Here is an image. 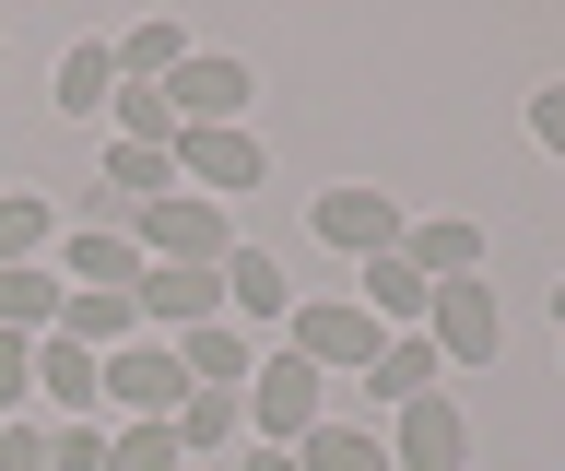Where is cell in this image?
<instances>
[{"instance_id":"6da1fadb","label":"cell","mask_w":565,"mask_h":471,"mask_svg":"<svg viewBox=\"0 0 565 471\" xmlns=\"http://www.w3.org/2000/svg\"><path fill=\"white\" fill-rule=\"evenodd\" d=\"M130 248L177 259V271H224V259H236V224H224V201H201V189H166V201L130 213Z\"/></svg>"},{"instance_id":"7a4b0ae2","label":"cell","mask_w":565,"mask_h":471,"mask_svg":"<svg viewBox=\"0 0 565 471\" xmlns=\"http://www.w3.org/2000/svg\"><path fill=\"white\" fill-rule=\"evenodd\" d=\"M377 342L388 330L353 307V295H295V319H282V354H307L318 377H365L377 365Z\"/></svg>"},{"instance_id":"3957f363","label":"cell","mask_w":565,"mask_h":471,"mask_svg":"<svg viewBox=\"0 0 565 471\" xmlns=\"http://www.w3.org/2000/svg\"><path fill=\"white\" fill-rule=\"evenodd\" d=\"M247 60H224V47H189L166 72V107H177V130H247Z\"/></svg>"},{"instance_id":"277c9868","label":"cell","mask_w":565,"mask_h":471,"mask_svg":"<svg viewBox=\"0 0 565 471\" xmlns=\"http://www.w3.org/2000/svg\"><path fill=\"white\" fill-rule=\"evenodd\" d=\"M95 377H106V400H118L130 425H177V400H189V365H177V342H118Z\"/></svg>"},{"instance_id":"5b68a950","label":"cell","mask_w":565,"mask_h":471,"mask_svg":"<svg viewBox=\"0 0 565 471\" xmlns=\"http://www.w3.org/2000/svg\"><path fill=\"white\" fill-rule=\"evenodd\" d=\"M247 425H259V448H295L318 425V365L307 354H259L247 365Z\"/></svg>"},{"instance_id":"8992f818","label":"cell","mask_w":565,"mask_h":471,"mask_svg":"<svg viewBox=\"0 0 565 471\" xmlns=\"http://www.w3.org/2000/svg\"><path fill=\"white\" fill-rule=\"evenodd\" d=\"M388 471H471V413L448 389L401 400V425H388Z\"/></svg>"},{"instance_id":"52a82bcc","label":"cell","mask_w":565,"mask_h":471,"mask_svg":"<svg viewBox=\"0 0 565 471\" xmlns=\"http://www.w3.org/2000/svg\"><path fill=\"white\" fill-rule=\"evenodd\" d=\"M130 307H141V330H212L224 319V271H177V259H141V283H130Z\"/></svg>"},{"instance_id":"ba28073f","label":"cell","mask_w":565,"mask_h":471,"mask_svg":"<svg viewBox=\"0 0 565 471\" xmlns=\"http://www.w3.org/2000/svg\"><path fill=\"white\" fill-rule=\"evenodd\" d=\"M424 342H436V365H494L507 319H494L483 271H471V283H436V307H424Z\"/></svg>"},{"instance_id":"9c48e42d","label":"cell","mask_w":565,"mask_h":471,"mask_svg":"<svg viewBox=\"0 0 565 471\" xmlns=\"http://www.w3.org/2000/svg\"><path fill=\"white\" fill-rule=\"evenodd\" d=\"M318 236H330V248L342 259H377V248H401V201H388V189H318Z\"/></svg>"},{"instance_id":"30bf717a","label":"cell","mask_w":565,"mask_h":471,"mask_svg":"<svg viewBox=\"0 0 565 471\" xmlns=\"http://www.w3.org/2000/svg\"><path fill=\"white\" fill-rule=\"evenodd\" d=\"M177 189H201V201L259 189V142L247 130H177Z\"/></svg>"},{"instance_id":"8fae6325","label":"cell","mask_w":565,"mask_h":471,"mask_svg":"<svg viewBox=\"0 0 565 471\" xmlns=\"http://www.w3.org/2000/svg\"><path fill=\"white\" fill-rule=\"evenodd\" d=\"M47 271H60L71 295H130V283H141V248H130V224H83Z\"/></svg>"},{"instance_id":"7c38bea8","label":"cell","mask_w":565,"mask_h":471,"mask_svg":"<svg viewBox=\"0 0 565 471\" xmlns=\"http://www.w3.org/2000/svg\"><path fill=\"white\" fill-rule=\"evenodd\" d=\"M401 259H413L424 283H471V271H483V224H471V213H436V224H401Z\"/></svg>"},{"instance_id":"4fadbf2b","label":"cell","mask_w":565,"mask_h":471,"mask_svg":"<svg viewBox=\"0 0 565 471\" xmlns=\"http://www.w3.org/2000/svg\"><path fill=\"white\" fill-rule=\"evenodd\" d=\"M224 319H247V330H282V319H295V283H282L271 248H236V259H224Z\"/></svg>"},{"instance_id":"5bb4252c","label":"cell","mask_w":565,"mask_h":471,"mask_svg":"<svg viewBox=\"0 0 565 471\" xmlns=\"http://www.w3.org/2000/svg\"><path fill=\"white\" fill-rule=\"evenodd\" d=\"M353 283H365V295H353V307H365V319H424V307H436V283H424V271H413V259H401V248H377V259H353Z\"/></svg>"},{"instance_id":"9a60e30c","label":"cell","mask_w":565,"mask_h":471,"mask_svg":"<svg viewBox=\"0 0 565 471\" xmlns=\"http://www.w3.org/2000/svg\"><path fill=\"white\" fill-rule=\"evenodd\" d=\"M71 307V283L47 271V259H24V271H0V330H24V342H47Z\"/></svg>"},{"instance_id":"2e32d148","label":"cell","mask_w":565,"mask_h":471,"mask_svg":"<svg viewBox=\"0 0 565 471\" xmlns=\"http://www.w3.org/2000/svg\"><path fill=\"white\" fill-rule=\"evenodd\" d=\"M436 377H448V365H436V342H424V330H401V342H377V365H365V389H377V413H401V400H424Z\"/></svg>"},{"instance_id":"e0dca14e","label":"cell","mask_w":565,"mask_h":471,"mask_svg":"<svg viewBox=\"0 0 565 471\" xmlns=\"http://www.w3.org/2000/svg\"><path fill=\"white\" fill-rule=\"evenodd\" d=\"M35 389H47L71 425H83V413L106 400V377H95V354H83V342H60V330H47V342H35Z\"/></svg>"},{"instance_id":"ac0fdd59","label":"cell","mask_w":565,"mask_h":471,"mask_svg":"<svg viewBox=\"0 0 565 471\" xmlns=\"http://www.w3.org/2000/svg\"><path fill=\"white\" fill-rule=\"evenodd\" d=\"M177 365H189V389H247V330L236 319H212V330H189V342H177Z\"/></svg>"},{"instance_id":"d6986e66","label":"cell","mask_w":565,"mask_h":471,"mask_svg":"<svg viewBox=\"0 0 565 471\" xmlns=\"http://www.w3.org/2000/svg\"><path fill=\"white\" fill-rule=\"evenodd\" d=\"M60 342H83V354H118V342H141V307H130V295H71V307H60Z\"/></svg>"},{"instance_id":"ffe728a7","label":"cell","mask_w":565,"mask_h":471,"mask_svg":"<svg viewBox=\"0 0 565 471\" xmlns=\"http://www.w3.org/2000/svg\"><path fill=\"white\" fill-rule=\"evenodd\" d=\"M295 471H388V436L377 425H307L295 436Z\"/></svg>"},{"instance_id":"44dd1931","label":"cell","mask_w":565,"mask_h":471,"mask_svg":"<svg viewBox=\"0 0 565 471\" xmlns=\"http://www.w3.org/2000/svg\"><path fill=\"white\" fill-rule=\"evenodd\" d=\"M60 107L71 118H106V107H118V47H106V36H83L60 60Z\"/></svg>"},{"instance_id":"7402d4cb","label":"cell","mask_w":565,"mask_h":471,"mask_svg":"<svg viewBox=\"0 0 565 471\" xmlns=\"http://www.w3.org/2000/svg\"><path fill=\"white\" fill-rule=\"evenodd\" d=\"M236 425H247V389H189L177 400V448L201 460V448H236Z\"/></svg>"},{"instance_id":"603a6c76","label":"cell","mask_w":565,"mask_h":471,"mask_svg":"<svg viewBox=\"0 0 565 471\" xmlns=\"http://www.w3.org/2000/svg\"><path fill=\"white\" fill-rule=\"evenodd\" d=\"M106 47H118V83H166L177 60H189V36H177L166 12H153V24H130V36H106Z\"/></svg>"},{"instance_id":"cb8c5ba5","label":"cell","mask_w":565,"mask_h":471,"mask_svg":"<svg viewBox=\"0 0 565 471\" xmlns=\"http://www.w3.org/2000/svg\"><path fill=\"white\" fill-rule=\"evenodd\" d=\"M118 142H153V153H177V107H166V83H118Z\"/></svg>"},{"instance_id":"d4e9b609","label":"cell","mask_w":565,"mask_h":471,"mask_svg":"<svg viewBox=\"0 0 565 471\" xmlns=\"http://www.w3.org/2000/svg\"><path fill=\"white\" fill-rule=\"evenodd\" d=\"M24 259H47V201L35 189H0V271H24Z\"/></svg>"},{"instance_id":"484cf974","label":"cell","mask_w":565,"mask_h":471,"mask_svg":"<svg viewBox=\"0 0 565 471\" xmlns=\"http://www.w3.org/2000/svg\"><path fill=\"white\" fill-rule=\"evenodd\" d=\"M106 471H189V448H177V425H118L106 436Z\"/></svg>"},{"instance_id":"4316f807","label":"cell","mask_w":565,"mask_h":471,"mask_svg":"<svg viewBox=\"0 0 565 471\" xmlns=\"http://www.w3.org/2000/svg\"><path fill=\"white\" fill-rule=\"evenodd\" d=\"M24 389H35V342H24V330H0V425L24 413Z\"/></svg>"},{"instance_id":"83f0119b","label":"cell","mask_w":565,"mask_h":471,"mask_svg":"<svg viewBox=\"0 0 565 471\" xmlns=\"http://www.w3.org/2000/svg\"><path fill=\"white\" fill-rule=\"evenodd\" d=\"M47 471H106V436L95 425H60V436H47Z\"/></svg>"},{"instance_id":"f1b7e54d","label":"cell","mask_w":565,"mask_h":471,"mask_svg":"<svg viewBox=\"0 0 565 471\" xmlns=\"http://www.w3.org/2000/svg\"><path fill=\"white\" fill-rule=\"evenodd\" d=\"M530 142L565 165V83H542V95H530Z\"/></svg>"},{"instance_id":"f546056e","label":"cell","mask_w":565,"mask_h":471,"mask_svg":"<svg viewBox=\"0 0 565 471\" xmlns=\"http://www.w3.org/2000/svg\"><path fill=\"white\" fill-rule=\"evenodd\" d=\"M0 471H47V425H0Z\"/></svg>"},{"instance_id":"4dcf8cb0","label":"cell","mask_w":565,"mask_h":471,"mask_svg":"<svg viewBox=\"0 0 565 471\" xmlns=\"http://www.w3.org/2000/svg\"><path fill=\"white\" fill-rule=\"evenodd\" d=\"M247 471H295V448H247Z\"/></svg>"},{"instance_id":"1f68e13d","label":"cell","mask_w":565,"mask_h":471,"mask_svg":"<svg viewBox=\"0 0 565 471\" xmlns=\"http://www.w3.org/2000/svg\"><path fill=\"white\" fill-rule=\"evenodd\" d=\"M554 330H565V283H554Z\"/></svg>"}]
</instances>
